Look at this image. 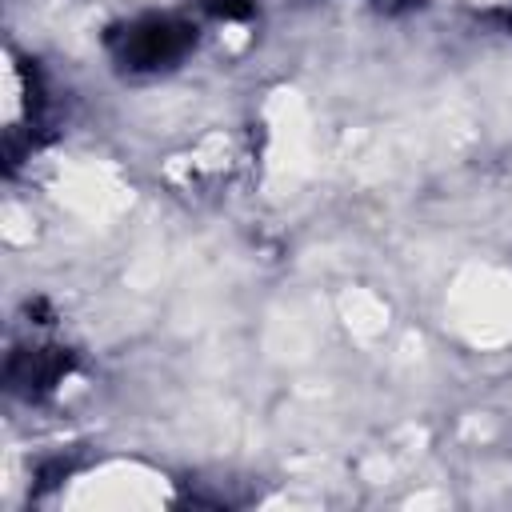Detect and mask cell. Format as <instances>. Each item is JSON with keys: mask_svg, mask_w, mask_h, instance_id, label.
I'll return each mask as SVG.
<instances>
[{"mask_svg": "<svg viewBox=\"0 0 512 512\" xmlns=\"http://www.w3.org/2000/svg\"><path fill=\"white\" fill-rule=\"evenodd\" d=\"M112 56L124 72H160L188 56L196 44V28L176 16H140L112 32Z\"/></svg>", "mask_w": 512, "mask_h": 512, "instance_id": "cell-1", "label": "cell"}]
</instances>
